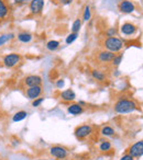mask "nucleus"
<instances>
[{
	"mask_svg": "<svg viewBox=\"0 0 143 160\" xmlns=\"http://www.w3.org/2000/svg\"><path fill=\"white\" fill-rule=\"evenodd\" d=\"M114 76H120V71H119V70H114Z\"/></svg>",
	"mask_w": 143,
	"mask_h": 160,
	"instance_id": "obj_34",
	"label": "nucleus"
},
{
	"mask_svg": "<svg viewBox=\"0 0 143 160\" xmlns=\"http://www.w3.org/2000/svg\"><path fill=\"white\" fill-rule=\"evenodd\" d=\"M43 89L41 86H35V87H29L25 91V96H27L28 99L30 100H35V99L40 98V96L42 94Z\"/></svg>",
	"mask_w": 143,
	"mask_h": 160,
	"instance_id": "obj_8",
	"label": "nucleus"
},
{
	"mask_svg": "<svg viewBox=\"0 0 143 160\" xmlns=\"http://www.w3.org/2000/svg\"><path fill=\"white\" fill-rule=\"evenodd\" d=\"M14 38H17L13 33H3L0 34V46H3L5 44H7L9 41L13 40Z\"/></svg>",
	"mask_w": 143,
	"mask_h": 160,
	"instance_id": "obj_17",
	"label": "nucleus"
},
{
	"mask_svg": "<svg viewBox=\"0 0 143 160\" xmlns=\"http://www.w3.org/2000/svg\"><path fill=\"white\" fill-rule=\"evenodd\" d=\"M120 160H134V157H132L130 153H125L120 158Z\"/></svg>",
	"mask_w": 143,
	"mask_h": 160,
	"instance_id": "obj_31",
	"label": "nucleus"
},
{
	"mask_svg": "<svg viewBox=\"0 0 143 160\" xmlns=\"http://www.w3.org/2000/svg\"><path fill=\"white\" fill-rule=\"evenodd\" d=\"M129 152L132 157L134 158H139V157H142L143 156V139L139 140V142H134L131 147L129 148Z\"/></svg>",
	"mask_w": 143,
	"mask_h": 160,
	"instance_id": "obj_7",
	"label": "nucleus"
},
{
	"mask_svg": "<svg viewBox=\"0 0 143 160\" xmlns=\"http://www.w3.org/2000/svg\"><path fill=\"white\" fill-rule=\"evenodd\" d=\"M45 1L44 0H31L29 3V9L33 16L36 14H40L43 11V8H44Z\"/></svg>",
	"mask_w": 143,
	"mask_h": 160,
	"instance_id": "obj_6",
	"label": "nucleus"
},
{
	"mask_svg": "<svg viewBox=\"0 0 143 160\" xmlns=\"http://www.w3.org/2000/svg\"><path fill=\"white\" fill-rule=\"evenodd\" d=\"M78 104L79 105H82V107H85V105H86V102H85V101H78Z\"/></svg>",
	"mask_w": 143,
	"mask_h": 160,
	"instance_id": "obj_33",
	"label": "nucleus"
},
{
	"mask_svg": "<svg viewBox=\"0 0 143 160\" xmlns=\"http://www.w3.org/2000/svg\"><path fill=\"white\" fill-rule=\"evenodd\" d=\"M114 55H116L114 53L106 49V51H103L98 54V60L100 62H111L114 57Z\"/></svg>",
	"mask_w": 143,
	"mask_h": 160,
	"instance_id": "obj_13",
	"label": "nucleus"
},
{
	"mask_svg": "<svg viewBox=\"0 0 143 160\" xmlns=\"http://www.w3.org/2000/svg\"><path fill=\"white\" fill-rule=\"evenodd\" d=\"M44 102V98H38L35 100L32 101V107L33 108H39L42 105V103Z\"/></svg>",
	"mask_w": 143,
	"mask_h": 160,
	"instance_id": "obj_28",
	"label": "nucleus"
},
{
	"mask_svg": "<svg viewBox=\"0 0 143 160\" xmlns=\"http://www.w3.org/2000/svg\"><path fill=\"white\" fill-rule=\"evenodd\" d=\"M92 76L94 79L98 80V81H105L106 78H107L106 73L101 70H98V69H94V70L92 71Z\"/></svg>",
	"mask_w": 143,
	"mask_h": 160,
	"instance_id": "obj_19",
	"label": "nucleus"
},
{
	"mask_svg": "<svg viewBox=\"0 0 143 160\" xmlns=\"http://www.w3.org/2000/svg\"><path fill=\"white\" fill-rule=\"evenodd\" d=\"M123 59V54H118V55H114V59H112L111 64L114 67H118L119 65L121 64V62H122Z\"/></svg>",
	"mask_w": 143,
	"mask_h": 160,
	"instance_id": "obj_26",
	"label": "nucleus"
},
{
	"mask_svg": "<svg viewBox=\"0 0 143 160\" xmlns=\"http://www.w3.org/2000/svg\"><path fill=\"white\" fill-rule=\"evenodd\" d=\"M13 3L16 6H22L27 3V0H13Z\"/></svg>",
	"mask_w": 143,
	"mask_h": 160,
	"instance_id": "obj_32",
	"label": "nucleus"
},
{
	"mask_svg": "<svg viewBox=\"0 0 143 160\" xmlns=\"http://www.w3.org/2000/svg\"><path fill=\"white\" fill-rule=\"evenodd\" d=\"M92 19V9H90V6L86 5L84 7V12H83V20L84 21H89Z\"/></svg>",
	"mask_w": 143,
	"mask_h": 160,
	"instance_id": "obj_23",
	"label": "nucleus"
},
{
	"mask_svg": "<svg viewBox=\"0 0 143 160\" xmlns=\"http://www.w3.org/2000/svg\"><path fill=\"white\" fill-rule=\"evenodd\" d=\"M35 160H41V159H35Z\"/></svg>",
	"mask_w": 143,
	"mask_h": 160,
	"instance_id": "obj_35",
	"label": "nucleus"
},
{
	"mask_svg": "<svg viewBox=\"0 0 143 160\" xmlns=\"http://www.w3.org/2000/svg\"><path fill=\"white\" fill-rule=\"evenodd\" d=\"M60 1V3L61 5H63V6H69V5H72L73 3V1L74 0H58Z\"/></svg>",
	"mask_w": 143,
	"mask_h": 160,
	"instance_id": "obj_30",
	"label": "nucleus"
},
{
	"mask_svg": "<svg viewBox=\"0 0 143 160\" xmlns=\"http://www.w3.org/2000/svg\"><path fill=\"white\" fill-rule=\"evenodd\" d=\"M100 133H101V135L105 136V137H110V136L114 135V127L109 126V125H106V126H103V128H101Z\"/></svg>",
	"mask_w": 143,
	"mask_h": 160,
	"instance_id": "obj_21",
	"label": "nucleus"
},
{
	"mask_svg": "<svg viewBox=\"0 0 143 160\" xmlns=\"http://www.w3.org/2000/svg\"><path fill=\"white\" fill-rule=\"evenodd\" d=\"M111 148H112L111 142H108V140H101L100 145H99V150L101 152H108L109 150H111Z\"/></svg>",
	"mask_w": 143,
	"mask_h": 160,
	"instance_id": "obj_20",
	"label": "nucleus"
},
{
	"mask_svg": "<svg viewBox=\"0 0 143 160\" xmlns=\"http://www.w3.org/2000/svg\"><path fill=\"white\" fill-rule=\"evenodd\" d=\"M28 115H29V113H28L27 111H22V110H21V111H18L12 115V122L13 123L21 122V121L25 120V118H28Z\"/></svg>",
	"mask_w": 143,
	"mask_h": 160,
	"instance_id": "obj_16",
	"label": "nucleus"
},
{
	"mask_svg": "<svg viewBox=\"0 0 143 160\" xmlns=\"http://www.w3.org/2000/svg\"><path fill=\"white\" fill-rule=\"evenodd\" d=\"M119 10L122 13H132L135 10V5H134L132 1L130 0H122L120 3H119Z\"/></svg>",
	"mask_w": 143,
	"mask_h": 160,
	"instance_id": "obj_9",
	"label": "nucleus"
},
{
	"mask_svg": "<svg viewBox=\"0 0 143 160\" xmlns=\"http://www.w3.org/2000/svg\"><path fill=\"white\" fill-rule=\"evenodd\" d=\"M93 133V126L88 124L79 125L75 128L74 134L76 136L77 139H85L86 137H88L89 135H92Z\"/></svg>",
	"mask_w": 143,
	"mask_h": 160,
	"instance_id": "obj_4",
	"label": "nucleus"
},
{
	"mask_svg": "<svg viewBox=\"0 0 143 160\" xmlns=\"http://www.w3.org/2000/svg\"><path fill=\"white\" fill-rule=\"evenodd\" d=\"M55 85H56V87H57L58 89H62V88H64V86H65V80H64V79L57 80Z\"/></svg>",
	"mask_w": 143,
	"mask_h": 160,
	"instance_id": "obj_29",
	"label": "nucleus"
},
{
	"mask_svg": "<svg viewBox=\"0 0 143 160\" xmlns=\"http://www.w3.org/2000/svg\"><path fill=\"white\" fill-rule=\"evenodd\" d=\"M9 14V7L5 0H0V19H5Z\"/></svg>",
	"mask_w": 143,
	"mask_h": 160,
	"instance_id": "obj_18",
	"label": "nucleus"
},
{
	"mask_svg": "<svg viewBox=\"0 0 143 160\" xmlns=\"http://www.w3.org/2000/svg\"><path fill=\"white\" fill-rule=\"evenodd\" d=\"M81 28H82V20L81 19H76L73 22V24H72V32L73 33H78L81 31Z\"/></svg>",
	"mask_w": 143,
	"mask_h": 160,
	"instance_id": "obj_24",
	"label": "nucleus"
},
{
	"mask_svg": "<svg viewBox=\"0 0 143 160\" xmlns=\"http://www.w3.org/2000/svg\"><path fill=\"white\" fill-rule=\"evenodd\" d=\"M117 29L116 28H109V29L106 31V35L108 36V38H112V36H116L117 35Z\"/></svg>",
	"mask_w": 143,
	"mask_h": 160,
	"instance_id": "obj_27",
	"label": "nucleus"
},
{
	"mask_svg": "<svg viewBox=\"0 0 143 160\" xmlns=\"http://www.w3.org/2000/svg\"><path fill=\"white\" fill-rule=\"evenodd\" d=\"M60 98L62 99L63 101H65V102H73V101L76 99V93L72 89H66L61 92Z\"/></svg>",
	"mask_w": 143,
	"mask_h": 160,
	"instance_id": "obj_12",
	"label": "nucleus"
},
{
	"mask_svg": "<svg viewBox=\"0 0 143 160\" xmlns=\"http://www.w3.org/2000/svg\"><path fill=\"white\" fill-rule=\"evenodd\" d=\"M21 62V56L18 53H10L3 57V62L7 68H13Z\"/></svg>",
	"mask_w": 143,
	"mask_h": 160,
	"instance_id": "obj_3",
	"label": "nucleus"
},
{
	"mask_svg": "<svg viewBox=\"0 0 143 160\" xmlns=\"http://www.w3.org/2000/svg\"><path fill=\"white\" fill-rule=\"evenodd\" d=\"M120 32H121V34H123V35H125V36L133 35L136 32V27L130 22H125V23H123V24H121Z\"/></svg>",
	"mask_w": 143,
	"mask_h": 160,
	"instance_id": "obj_11",
	"label": "nucleus"
},
{
	"mask_svg": "<svg viewBox=\"0 0 143 160\" xmlns=\"http://www.w3.org/2000/svg\"><path fill=\"white\" fill-rule=\"evenodd\" d=\"M67 112L72 115H79L84 112V107L79 105L78 103H72L67 107Z\"/></svg>",
	"mask_w": 143,
	"mask_h": 160,
	"instance_id": "obj_14",
	"label": "nucleus"
},
{
	"mask_svg": "<svg viewBox=\"0 0 143 160\" xmlns=\"http://www.w3.org/2000/svg\"><path fill=\"white\" fill-rule=\"evenodd\" d=\"M50 155L53 158L56 159H65V158L68 156V150H67L65 147L60 146V145H55V146H52L50 148Z\"/></svg>",
	"mask_w": 143,
	"mask_h": 160,
	"instance_id": "obj_5",
	"label": "nucleus"
},
{
	"mask_svg": "<svg viewBox=\"0 0 143 160\" xmlns=\"http://www.w3.org/2000/svg\"><path fill=\"white\" fill-rule=\"evenodd\" d=\"M77 38H78V33H73V32H72L71 34H68V36H67L66 40H65V42H66L67 45H71L72 43H74Z\"/></svg>",
	"mask_w": 143,
	"mask_h": 160,
	"instance_id": "obj_25",
	"label": "nucleus"
},
{
	"mask_svg": "<svg viewBox=\"0 0 143 160\" xmlns=\"http://www.w3.org/2000/svg\"><path fill=\"white\" fill-rule=\"evenodd\" d=\"M60 47V42L56 40H51L46 43V49L50 52H54Z\"/></svg>",
	"mask_w": 143,
	"mask_h": 160,
	"instance_id": "obj_22",
	"label": "nucleus"
},
{
	"mask_svg": "<svg viewBox=\"0 0 143 160\" xmlns=\"http://www.w3.org/2000/svg\"><path fill=\"white\" fill-rule=\"evenodd\" d=\"M103 46L107 51L112 52V53H119L124 46V43L121 38H117V36H112V38H107L103 42Z\"/></svg>",
	"mask_w": 143,
	"mask_h": 160,
	"instance_id": "obj_2",
	"label": "nucleus"
},
{
	"mask_svg": "<svg viewBox=\"0 0 143 160\" xmlns=\"http://www.w3.org/2000/svg\"><path fill=\"white\" fill-rule=\"evenodd\" d=\"M114 110L118 114L132 113L136 110V103L130 99H119L114 105Z\"/></svg>",
	"mask_w": 143,
	"mask_h": 160,
	"instance_id": "obj_1",
	"label": "nucleus"
},
{
	"mask_svg": "<svg viewBox=\"0 0 143 160\" xmlns=\"http://www.w3.org/2000/svg\"><path fill=\"white\" fill-rule=\"evenodd\" d=\"M17 38H18V40L20 41L21 43H23V44H28V43H30L32 40H33V35H32L30 32H27V31H23V32L18 33Z\"/></svg>",
	"mask_w": 143,
	"mask_h": 160,
	"instance_id": "obj_15",
	"label": "nucleus"
},
{
	"mask_svg": "<svg viewBox=\"0 0 143 160\" xmlns=\"http://www.w3.org/2000/svg\"><path fill=\"white\" fill-rule=\"evenodd\" d=\"M42 83V78L38 75H29L24 78V85L29 87H35V86H41Z\"/></svg>",
	"mask_w": 143,
	"mask_h": 160,
	"instance_id": "obj_10",
	"label": "nucleus"
}]
</instances>
